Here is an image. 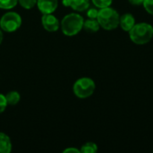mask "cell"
Wrapping results in <instances>:
<instances>
[{
	"instance_id": "21",
	"label": "cell",
	"mask_w": 153,
	"mask_h": 153,
	"mask_svg": "<svg viewBox=\"0 0 153 153\" xmlns=\"http://www.w3.org/2000/svg\"><path fill=\"white\" fill-rule=\"evenodd\" d=\"M64 153H70V152H73V153H80V150H78V149H76V148H67V149H65V150H64Z\"/></svg>"
},
{
	"instance_id": "10",
	"label": "cell",
	"mask_w": 153,
	"mask_h": 153,
	"mask_svg": "<svg viewBox=\"0 0 153 153\" xmlns=\"http://www.w3.org/2000/svg\"><path fill=\"white\" fill-rule=\"evenodd\" d=\"M12 152V143L10 137L4 133L0 132V153H10Z\"/></svg>"
},
{
	"instance_id": "14",
	"label": "cell",
	"mask_w": 153,
	"mask_h": 153,
	"mask_svg": "<svg viewBox=\"0 0 153 153\" xmlns=\"http://www.w3.org/2000/svg\"><path fill=\"white\" fill-rule=\"evenodd\" d=\"M18 4V0H0V8L9 10L13 8Z\"/></svg>"
},
{
	"instance_id": "12",
	"label": "cell",
	"mask_w": 153,
	"mask_h": 153,
	"mask_svg": "<svg viewBox=\"0 0 153 153\" xmlns=\"http://www.w3.org/2000/svg\"><path fill=\"white\" fill-rule=\"evenodd\" d=\"M5 99H6L7 105L14 106V105H17L19 103V101L21 100V96H20L18 91H9L5 95Z\"/></svg>"
},
{
	"instance_id": "11",
	"label": "cell",
	"mask_w": 153,
	"mask_h": 153,
	"mask_svg": "<svg viewBox=\"0 0 153 153\" xmlns=\"http://www.w3.org/2000/svg\"><path fill=\"white\" fill-rule=\"evenodd\" d=\"M100 25L97 19H88L83 22V28L89 33H95L99 31Z\"/></svg>"
},
{
	"instance_id": "3",
	"label": "cell",
	"mask_w": 153,
	"mask_h": 153,
	"mask_svg": "<svg viewBox=\"0 0 153 153\" xmlns=\"http://www.w3.org/2000/svg\"><path fill=\"white\" fill-rule=\"evenodd\" d=\"M84 19L82 15L72 13L66 14L61 21L62 32L66 36H74L78 34L83 28Z\"/></svg>"
},
{
	"instance_id": "13",
	"label": "cell",
	"mask_w": 153,
	"mask_h": 153,
	"mask_svg": "<svg viewBox=\"0 0 153 153\" xmlns=\"http://www.w3.org/2000/svg\"><path fill=\"white\" fill-rule=\"evenodd\" d=\"M80 152L82 153H95L98 152V145L95 143L92 142H88L86 143H84Z\"/></svg>"
},
{
	"instance_id": "15",
	"label": "cell",
	"mask_w": 153,
	"mask_h": 153,
	"mask_svg": "<svg viewBox=\"0 0 153 153\" xmlns=\"http://www.w3.org/2000/svg\"><path fill=\"white\" fill-rule=\"evenodd\" d=\"M91 2L93 3V4L97 7V8H104V7H108L110 6L113 0H91Z\"/></svg>"
},
{
	"instance_id": "17",
	"label": "cell",
	"mask_w": 153,
	"mask_h": 153,
	"mask_svg": "<svg viewBox=\"0 0 153 153\" xmlns=\"http://www.w3.org/2000/svg\"><path fill=\"white\" fill-rule=\"evenodd\" d=\"M143 5L148 13L153 15V0H144Z\"/></svg>"
},
{
	"instance_id": "19",
	"label": "cell",
	"mask_w": 153,
	"mask_h": 153,
	"mask_svg": "<svg viewBox=\"0 0 153 153\" xmlns=\"http://www.w3.org/2000/svg\"><path fill=\"white\" fill-rule=\"evenodd\" d=\"M7 107V102L5 99V95L0 93V114H2Z\"/></svg>"
},
{
	"instance_id": "8",
	"label": "cell",
	"mask_w": 153,
	"mask_h": 153,
	"mask_svg": "<svg viewBox=\"0 0 153 153\" xmlns=\"http://www.w3.org/2000/svg\"><path fill=\"white\" fill-rule=\"evenodd\" d=\"M62 4L76 12H84L90 7V0H63Z\"/></svg>"
},
{
	"instance_id": "6",
	"label": "cell",
	"mask_w": 153,
	"mask_h": 153,
	"mask_svg": "<svg viewBox=\"0 0 153 153\" xmlns=\"http://www.w3.org/2000/svg\"><path fill=\"white\" fill-rule=\"evenodd\" d=\"M41 23L44 29L49 32H55L59 29L60 23L58 19L52 13L43 14L41 17Z\"/></svg>"
},
{
	"instance_id": "1",
	"label": "cell",
	"mask_w": 153,
	"mask_h": 153,
	"mask_svg": "<svg viewBox=\"0 0 153 153\" xmlns=\"http://www.w3.org/2000/svg\"><path fill=\"white\" fill-rule=\"evenodd\" d=\"M128 32L132 42L136 45H144L152 39L153 26L147 22L135 23Z\"/></svg>"
},
{
	"instance_id": "7",
	"label": "cell",
	"mask_w": 153,
	"mask_h": 153,
	"mask_svg": "<svg viewBox=\"0 0 153 153\" xmlns=\"http://www.w3.org/2000/svg\"><path fill=\"white\" fill-rule=\"evenodd\" d=\"M37 5L43 14L52 13L58 6V0H37Z\"/></svg>"
},
{
	"instance_id": "4",
	"label": "cell",
	"mask_w": 153,
	"mask_h": 153,
	"mask_svg": "<svg viewBox=\"0 0 153 153\" xmlns=\"http://www.w3.org/2000/svg\"><path fill=\"white\" fill-rule=\"evenodd\" d=\"M96 85L92 79L89 77H82L78 79L74 84V93L79 99H87L91 97L94 91Z\"/></svg>"
},
{
	"instance_id": "20",
	"label": "cell",
	"mask_w": 153,
	"mask_h": 153,
	"mask_svg": "<svg viewBox=\"0 0 153 153\" xmlns=\"http://www.w3.org/2000/svg\"><path fill=\"white\" fill-rule=\"evenodd\" d=\"M144 0H128V2L132 4V5H135V6H139V5H143Z\"/></svg>"
},
{
	"instance_id": "9",
	"label": "cell",
	"mask_w": 153,
	"mask_h": 153,
	"mask_svg": "<svg viewBox=\"0 0 153 153\" xmlns=\"http://www.w3.org/2000/svg\"><path fill=\"white\" fill-rule=\"evenodd\" d=\"M135 24L134 16L131 13H124L120 16L119 19V26L124 31H129Z\"/></svg>"
},
{
	"instance_id": "16",
	"label": "cell",
	"mask_w": 153,
	"mask_h": 153,
	"mask_svg": "<svg viewBox=\"0 0 153 153\" xmlns=\"http://www.w3.org/2000/svg\"><path fill=\"white\" fill-rule=\"evenodd\" d=\"M18 3L24 9H31L37 4V0H18Z\"/></svg>"
},
{
	"instance_id": "18",
	"label": "cell",
	"mask_w": 153,
	"mask_h": 153,
	"mask_svg": "<svg viewBox=\"0 0 153 153\" xmlns=\"http://www.w3.org/2000/svg\"><path fill=\"white\" fill-rule=\"evenodd\" d=\"M99 13V10H97L96 8H88L87 9V16L89 19H97Z\"/></svg>"
},
{
	"instance_id": "5",
	"label": "cell",
	"mask_w": 153,
	"mask_h": 153,
	"mask_svg": "<svg viewBox=\"0 0 153 153\" xmlns=\"http://www.w3.org/2000/svg\"><path fill=\"white\" fill-rule=\"evenodd\" d=\"M22 26V17L15 12H7L0 19V28L5 32H14Z\"/></svg>"
},
{
	"instance_id": "2",
	"label": "cell",
	"mask_w": 153,
	"mask_h": 153,
	"mask_svg": "<svg viewBox=\"0 0 153 153\" xmlns=\"http://www.w3.org/2000/svg\"><path fill=\"white\" fill-rule=\"evenodd\" d=\"M120 15L117 10L108 6L100 8L97 16V20L100 25V28L106 30H112L118 27Z\"/></svg>"
},
{
	"instance_id": "22",
	"label": "cell",
	"mask_w": 153,
	"mask_h": 153,
	"mask_svg": "<svg viewBox=\"0 0 153 153\" xmlns=\"http://www.w3.org/2000/svg\"><path fill=\"white\" fill-rule=\"evenodd\" d=\"M3 38H4L3 31H2V30H1V28H0V45H1V43H2V41H3Z\"/></svg>"
}]
</instances>
